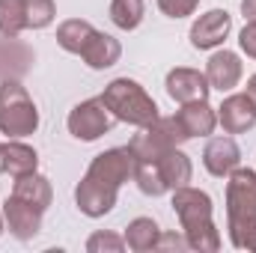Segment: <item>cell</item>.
I'll list each match as a JSON object with an SVG mask.
<instances>
[{"instance_id": "obj_1", "label": "cell", "mask_w": 256, "mask_h": 253, "mask_svg": "<svg viewBox=\"0 0 256 253\" xmlns=\"http://www.w3.org/2000/svg\"><path fill=\"white\" fill-rule=\"evenodd\" d=\"M226 232L236 250L256 253V170L242 164L226 176Z\"/></svg>"}, {"instance_id": "obj_2", "label": "cell", "mask_w": 256, "mask_h": 253, "mask_svg": "<svg viewBox=\"0 0 256 253\" xmlns=\"http://www.w3.org/2000/svg\"><path fill=\"white\" fill-rule=\"evenodd\" d=\"M173 212L179 218V226L188 238V248L200 253L220 250V232L214 226V206L212 196L200 188H176L173 190Z\"/></svg>"}, {"instance_id": "obj_3", "label": "cell", "mask_w": 256, "mask_h": 253, "mask_svg": "<svg viewBox=\"0 0 256 253\" xmlns=\"http://www.w3.org/2000/svg\"><path fill=\"white\" fill-rule=\"evenodd\" d=\"M102 102L108 104V110L114 114L116 122H128L134 128L152 126L161 114H158V104L155 98L146 92V86L134 78H114L104 92H102Z\"/></svg>"}, {"instance_id": "obj_4", "label": "cell", "mask_w": 256, "mask_h": 253, "mask_svg": "<svg viewBox=\"0 0 256 253\" xmlns=\"http://www.w3.org/2000/svg\"><path fill=\"white\" fill-rule=\"evenodd\" d=\"M36 128H39L36 102L30 98L21 80L6 78L0 84V134H6V140H21L36 134Z\"/></svg>"}, {"instance_id": "obj_5", "label": "cell", "mask_w": 256, "mask_h": 253, "mask_svg": "<svg viewBox=\"0 0 256 253\" xmlns=\"http://www.w3.org/2000/svg\"><path fill=\"white\" fill-rule=\"evenodd\" d=\"M185 140H188V134L173 114V116H158L152 126H143L128 140V149L134 152V161H152V158L182 146Z\"/></svg>"}, {"instance_id": "obj_6", "label": "cell", "mask_w": 256, "mask_h": 253, "mask_svg": "<svg viewBox=\"0 0 256 253\" xmlns=\"http://www.w3.org/2000/svg\"><path fill=\"white\" fill-rule=\"evenodd\" d=\"M114 122H116L114 114L108 110V104L102 102V96H96V98H86V102H80V104H74V108L68 110L66 128H68V134H72L74 140L92 143V140L110 134Z\"/></svg>"}, {"instance_id": "obj_7", "label": "cell", "mask_w": 256, "mask_h": 253, "mask_svg": "<svg viewBox=\"0 0 256 253\" xmlns=\"http://www.w3.org/2000/svg\"><path fill=\"white\" fill-rule=\"evenodd\" d=\"M84 176L92 179V182H98V185H104V188L120 190L128 179L134 176V152H131L128 146L104 149V152H98V155L90 161V167H86Z\"/></svg>"}, {"instance_id": "obj_8", "label": "cell", "mask_w": 256, "mask_h": 253, "mask_svg": "<svg viewBox=\"0 0 256 253\" xmlns=\"http://www.w3.org/2000/svg\"><path fill=\"white\" fill-rule=\"evenodd\" d=\"M230 33H232V15L226 9H208L191 24L188 39L196 51H214L226 42Z\"/></svg>"}, {"instance_id": "obj_9", "label": "cell", "mask_w": 256, "mask_h": 253, "mask_svg": "<svg viewBox=\"0 0 256 253\" xmlns=\"http://www.w3.org/2000/svg\"><path fill=\"white\" fill-rule=\"evenodd\" d=\"M164 86H167V96H170L176 104H188V102L208 98V92H212L206 72H200V68H188V66H176V68H170L167 78H164Z\"/></svg>"}, {"instance_id": "obj_10", "label": "cell", "mask_w": 256, "mask_h": 253, "mask_svg": "<svg viewBox=\"0 0 256 253\" xmlns=\"http://www.w3.org/2000/svg\"><path fill=\"white\" fill-rule=\"evenodd\" d=\"M42 214H45V212H39L36 206H30V202H24V200H18L15 194H9L6 202H3L6 230H9L18 242H30V238L39 236V230H42Z\"/></svg>"}, {"instance_id": "obj_11", "label": "cell", "mask_w": 256, "mask_h": 253, "mask_svg": "<svg viewBox=\"0 0 256 253\" xmlns=\"http://www.w3.org/2000/svg\"><path fill=\"white\" fill-rule=\"evenodd\" d=\"M218 126L226 134H244L256 126V104L248 92H230L218 108Z\"/></svg>"}, {"instance_id": "obj_12", "label": "cell", "mask_w": 256, "mask_h": 253, "mask_svg": "<svg viewBox=\"0 0 256 253\" xmlns=\"http://www.w3.org/2000/svg\"><path fill=\"white\" fill-rule=\"evenodd\" d=\"M116 196H120V190L104 188V185H98V182H92L86 176L74 185V206H78V212L84 218H92V220L110 214L116 208Z\"/></svg>"}, {"instance_id": "obj_13", "label": "cell", "mask_w": 256, "mask_h": 253, "mask_svg": "<svg viewBox=\"0 0 256 253\" xmlns=\"http://www.w3.org/2000/svg\"><path fill=\"white\" fill-rule=\"evenodd\" d=\"M242 164V149L230 134L220 137H208L206 149H202V167L214 176V179H226L236 167Z\"/></svg>"}, {"instance_id": "obj_14", "label": "cell", "mask_w": 256, "mask_h": 253, "mask_svg": "<svg viewBox=\"0 0 256 253\" xmlns=\"http://www.w3.org/2000/svg\"><path fill=\"white\" fill-rule=\"evenodd\" d=\"M242 74H244V66L242 57L236 51H214L206 63V78H208V86L218 90V92H232L238 84H242Z\"/></svg>"}, {"instance_id": "obj_15", "label": "cell", "mask_w": 256, "mask_h": 253, "mask_svg": "<svg viewBox=\"0 0 256 253\" xmlns=\"http://www.w3.org/2000/svg\"><path fill=\"white\" fill-rule=\"evenodd\" d=\"M152 167H155V173H158V179H161V185H164L167 194H173L176 188L191 185L194 164H191V158L182 152V146H176V149L152 158Z\"/></svg>"}, {"instance_id": "obj_16", "label": "cell", "mask_w": 256, "mask_h": 253, "mask_svg": "<svg viewBox=\"0 0 256 253\" xmlns=\"http://www.w3.org/2000/svg\"><path fill=\"white\" fill-rule=\"evenodd\" d=\"M176 120H179V126L185 128L188 140H194V137H212L214 128H218V108H212L208 98L188 102V104H179Z\"/></svg>"}, {"instance_id": "obj_17", "label": "cell", "mask_w": 256, "mask_h": 253, "mask_svg": "<svg viewBox=\"0 0 256 253\" xmlns=\"http://www.w3.org/2000/svg\"><path fill=\"white\" fill-rule=\"evenodd\" d=\"M120 57H122L120 39H114L110 33H102V30H96V33L90 36V42L84 45V51H80V60L90 66L92 72H104V68L116 66Z\"/></svg>"}, {"instance_id": "obj_18", "label": "cell", "mask_w": 256, "mask_h": 253, "mask_svg": "<svg viewBox=\"0 0 256 253\" xmlns=\"http://www.w3.org/2000/svg\"><path fill=\"white\" fill-rule=\"evenodd\" d=\"M33 63V51L18 39V36H3L0 39V74L3 80H21L27 74V68Z\"/></svg>"}, {"instance_id": "obj_19", "label": "cell", "mask_w": 256, "mask_h": 253, "mask_svg": "<svg viewBox=\"0 0 256 253\" xmlns=\"http://www.w3.org/2000/svg\"><path fill=\"white\" fill-rule=\"evenodd\" d=\"M12 194L30 206H36L39 212H48L51 208V200H54V188H51V179L42 176L39 170L36 173H27V176H18L15 185H12Z\"/></svg>"}, {"instance_id": "obj_20", "label": "cell", "mask_w": 256, "mask_h": 253, "mask_svg": "<svg viewBox=\"0 0 256 253\" xmlns=\"http://www.w3.org/2000/svg\"><path fill=\"white\" fill-rule=\"evenodd\" d=\"M39 170V152L21 140H6L3 143V173H9L12 179L36 173Z\"/></svg>"}, {"instance_id": "obj_21", "label": "cell", "mask_w": 256, "mask_h": 253, "mask_svg": "<svg viewBox=\"0 0 256 253\" xmlns=\"http://www.w3.org/2000/svg\"><path fill=\"white\" fill-rule=\"evenodd\" d=\"M126 248L134 253H146L158 248V238H161V226L152 220V218H134L126 226Z\"/></svg>"}, {"instance_id": "obj_22", "label": "cell", "mask_w": 256, "mask_h": 253, "mask_svg": "<svg viewBox=\"0 0 256 253\" xmlns=\"http://www.w3.org/2000/svg\"><path fill=\"white\" fill-rule=\"evenodd\" d=\"M92 33H96V27L86 18H68V21H63L57 27V45L63 51H68V54H78L80 57V51H84V45L90 42Z\"/></svg>"}, {"instance_id": "obj_23", "label": "cell", "mask_w": 256, "mask_h": 253, "mask_svg": "<svg viewBox=\"0 0 256 253\" xmlns=\"http://www.w3.org/2000/svg\"><path fill=\"white\" fill-rule=\"evenodd\" d=\"M143 15H146L143 0H110V21L126 33L143 24Z\"/></svg>"}, {"instance_id": "obj_24", "label": "cell", "mask_w": 256, "mask_h": 253, "mask_svg": "<svg viewBox=\"0 0 256 253\" xmlns=\"http://www.w3.org/2000/svg\"><path fill=\"white\" fill-rule=\"evenodd\" d=\"M27 30L24 0H0V36H21Z\"/></svg>"}, {"instance_id": "obj_25", "label": "cell", "mask_w": 256, "mask_h": 253, "mask_svg": "<svg viewBox=\"0 0 256 253\" xmlns=\"http://www.w3.org/2000/svg\"><path fill=\"white\" fill-rule=\"evenodd\" d=\"M24 15H27V30H45L57 18V3L54 0H24Z\"/></svg>"}, {"instance_id": "obj_26", "label": "cell", "mask_w": 256, "mask_h": 253, "mask_svg": "<svg viewBox=\"0 0 256 253\" xmlns=\"http://www.w3.org/2000/svg\"><path fill=\"white\" fill-rule=\"evenodd\" d=\"M86 250L90 253H122L126 250V238L116 232H92L86 238Z\"/></svg>"}, {"instance_id": "obj_27", "label": "cell", "mask_w": 256, "mask_h": 253, "mask_svg": "<svg viewBox=\"0 0 256 253\" xmlns=\"http://www.w3.org/2000/svg\"><path fill=\"white\" fill-rule=\"evenodd\" d=\"M196 6H200V0H158V9L167 15V18H188L196 12Z\"/></svg>"}, {"instance_id": "obj_28", "label": "cell", "mask_w": 256, "mask_h": 253, "mask_svg": "<svg viewBox=\"0 0 256 253\" xmlns=\"http://www.w3.org/2000/svg\"><path fill=\"white\" fill-rule=\"evenodd\" d=\"M238 48L242 54H248L250 60H256V21H248L238 33Z\"/></svg>"}, {"instance_id": "obj_29", "label": "cell", "mask_w": 256, "mask_h": 253, "mask_svg": "<svg viewBox=\"0 0 256 253\" xmlns=\"http://www.w3.org/2000/svg\"><path fill=\"white\" fill-rule=\"evenodd\" d=\"M155 250H191V248H188L185 232H161V238H158V248H155Z\"/></svg>"}, {"instance_id": "obj_30", "label": "cell", "mask_w": 256, "mask_h": 253, "mask_svg": "<svg viewBox=\"0 0 256 253\" xmlns=\"http://www.w3.org/2000/svg\"><path fill=\"white\" fill-rule=\"evenodd\" d=\"M242 15L248 21H256V0H242Z\"/></svg>"}, {"instance_id": "obj_31", "label": "cell", "mask_w": 256, "mask_h": 253, "mask_svg": "<svg viewBox=\"0 0 256 253\" xmlns=\"http://www.w3.org/2000/svg\"><path fill=\"white\" fill-rule=\"evenodd\" d=\"M244 92H248V96L254 98V104H256V74L250 78V80H248V90H244Z\"/></svg>"}, {"instance_id": "obj_32", "label": "cell", "mask_w": 256, "mask_h": 253, "mask_svg": "<svg viewBox=\"0 0 256 253\" xmlns=\"http://www.w3.org/2000/svg\"><path fill=\"white\" fill-rule=\"evenodd\" d=\"M3 230H6V220H3V208H0V236H3Z\"/></svg>"}, {"instance_id": "obj_33", "label": "cell", "mask_w": 256, "mask_h": 253, "mask_svg": "<svg viewBox=\"0 0 256 253\" xmlns=\"http://www.w3.org/2000/svg\"><path fill=\"white\" fill-rule=\"evenodd\" d=\"M0 173H3V143H0Z\"/></svg>"}]
</instances>
